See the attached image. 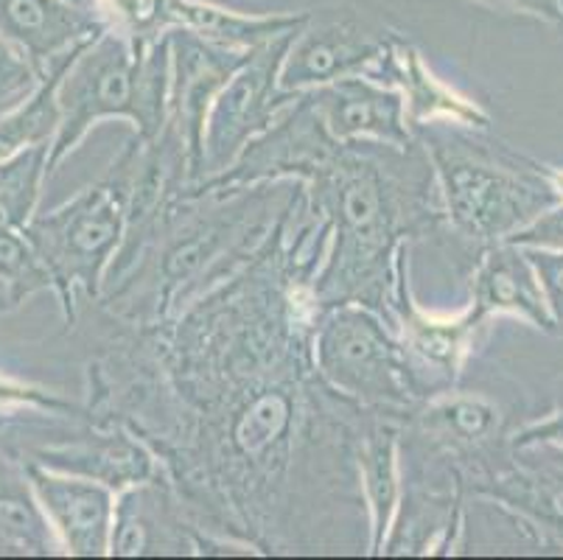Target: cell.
<instances>
[{
    "mask_svg": "<svg viewBox=\"0 0 563 560\" xmlns=\"http://www.w3.org/2000/svg\"><path fill=\"white\" fill-rule=\"evenodd\" d=\"M325 250L303 185L233 277L161 326L112 320L85 364L87 420L152 446L205 554H371L353 454L371 409L314 364Z\"/></svg>",
    "mask_w": 563,
    "mask_h": 560,
    "instance_id": "6da1fadb",
    "label": "cell"
},
{
    "mask_svg": "<svg viewBox=\"0 0 563 560\" xmlns=\"http://www.w3.org/2000/svg\"><path fill=\"white\" fill-rule=\"evenodd\" d=\"M306 185L329 224V250L311 281L317 306L362 303L393 322V289L404 250L449 235L432 161L418 141L345 143Z\"/></svg>",
    "mask_w": 563,
    "mask_h": 560,
    "instance_id": "7a4b0ae2",
    "label": "cell"
},
{
    "mask_svg": "<svg viewBox=\"0 0 563 560\" xmlns=\"http://www.w3.org/2000/svg\"><path fill=\"white\" fill-rule=\"evenodd\" d=\"M303 183L188 185L118 250L96 306L124 326H161L242 270Z\"/></svg>",
    "mask_w": 563,
    "mask_h": 560,
    "instance_id": "3957f363",
    "label": "cell"
},
{
    "mask_svg": "<svg viewBox=\"0 0 563 560\" xmlns=\"http://www.w3.org/2000/svg\"><path fill=\"white\" fill-rule=\"evenodd\" d=\"M488 132L452 123H429L412 132L432 161L449 235L468 250L471 259L539 219L561 191L536 163Z\"/></svg>",
    "mask_w": 563,
    "mask_h": 560,
    "instance_id": "277c9868",
    "label": "cell"
},
{
    "mask_svg": "<svg viewBox=\"0 0 563 560\" xmlns=\"http://www.w3.org/2000/svg\"><path fill=\"white\" fill-rule=\"evenodd\" d=\"M168 85L172 54L166 34L152 48L137 51L124 34L107 29L76 56L56 87L63 116L48 152V174L79 149L96 123L110 118L130 121L132 135L146 141L161 135L168 123Z\"/></svg>",
    "mask_w": 563,
    "mask_h": 560,
    "instance_id": "5b68a950",
    "label": "cell"
},
{
    "mask_svg": "<svg viewBox=\"0 0 563 560\" xmlns=\"http://www.w3.org/2000/svg\"><path fill=\"white\" fill-rule=\"evenodd\" d=\"M48 270L59 297L65 331L76 326V295L99 303L104 277L126 235V191L121 179L107 172L99 183L48 213H37L23 230Z\"/></svg>",
    "mask_w": 563,
    "mask_h": 560,
    "instance_id": "8992f818",
    "label": "cell"
},
{
    "mask_svg": "<svg viewBox=\"0 0 563 560\" xmlns=\"http://www.w3.org/2000/svg\"><path fill=\"white\" fill-rule=\"evenodd\" d=\"M317 373L334 393L384 415H404L423 400L396 328L376 308L340 303L314 326Z\"/></svg>",
    "mask_w": 563,
    "mask_h": 560,
    "instance_id": "52a82bcc",
    "label": "cell"
},
{
    "mask_svg": "<svg viewBox=\"0 0 563 560\" xmlns=\"http://www.w3.org/2000/svg\"><path fill=\"white\" fill-rule=\"evenodd\" d=\"M298 31H289L284 37H275L250 51L247 62L219 90L205 121L202 179L228 172L244 146L269 130L280 112L298 99V92L280 90V65Z\"/></svg>",
    "mask_w": 563,
    "mask_h": 560,
    "instance_id": "ba28073f",
    "label": "cell"
},
{
    "mask_svg": "<svg viewBox=\"0 0 563 560\" xmlns=\"http://www.w3.org/2000/svg\"><path fill=\"white\" fill-rule=\"evenodd\" d=\"M396 37V29L371 18L365 9H309V20L295 34L280 65V90L306 92L371 74Z\"/></svg>",
    "mask_w": 563,
    "mask_h": 560,
    "instance_id": "9c48e42d",
    "label": "cell"
},
{
    "mask_svg": "<svg viewBox=\"0 0 563 560\" xmlns=\"http://www.w3.org/2000/svg\"><path fill=\"white\" fill-rule=\"evenodd\" d=\"M401 435L460 469L465 491L510 451L508 415L499 400L457 387L423 398L401 415Z\"/></svg>",
    "mask_w": 563,
    "mask_h": 560,
    "instance_id": "30bf717a",
    "label": "cell"
},
{
    "mask_svg": "<svg viewBox=\"0 0 563 560\" xmlns=\"http://www.w3.org/2000/svg\"><path fill=\"white\" fill-rule=\"evenodd\" d=\"M409 253L412 246H407L398 261L390 317L415 370V378L421 384L423 398H429L434 393L457 387L465 367L474 359L479 339L488 331V320H483L471 303L460 308L457 315H443L423 306L412 289Z\"/></svg>",
    "mask_w": 563,
    "mask_h": 560,
    "instance_id": "8fae6325",
    "label": "cell"
},
{
    "mask_svg": "<svg viewBox=\"0 0 563 560\" xmlns=\"http://www.w3.org/2000/svg\"><path fill=\"white\" fill-rule=\"evenodd\" d=\"M18 457L51 471L87 476L115 493L166 471L161 457L135 431L118 424H90L87 418L56 420L43 443L20 449Z\"/></svg>",
    "mask_w": 563,
    "mask_h": 560,
    "instance_id": "7c38bea8",
    "label": "cell"
},
{
    "mask_svg": "<svg viewBox=\"0 0 563 560\" xmlns=\"http://www.w3.org/2000/svg\"><path fill=\"white\" fill-rule=\"evenodd\" d=\"M340 146H345V143H336L325 132L309 96L298 92V99L280 112L278 121L244 146V152L235 157L228 172L202 179L197 185L233 188V185L278 183V179L309 183L322 166H329Z\"/></svg>",
    "mask_w": 563,
    "mask_h": 560,
    "instance_id": "4fadbf2b",
    "label": "cell"
},
{
    "mask_svg": "<svg viewBox=\"0 0 563 560\" xmlns=\"http://www.w3.org/2000/svg\"><path fill=\"white\" fill-rule=\"evenodd\" d=\"M172 54V85H168V123L183 138L191 157V185L202 179L205 121L219 90L247 62L250 51L224 48L199 37L188 29L166 31Z\"/></svg>",
    "mask_w": 563,
    "mask_h": 560,
    "instance_id": "5bb4252c",
    "label": "cell"
},
{
    "mask_svg": "<svg viewBox=\"0 0 563 560\" xmlns=\"http://www.w3.org/2000/svg\"><path fill=\"white\" fill-rule=\"evenodd\" d=\"M205 547L208 538L199 532L166 471L115 493L112 558H194L205 554Z\"/></svg>",
    "mask_w": 563,
    "mask_h": 560,
    "instance_id": "9a60e30c",
    "label": "cell"
},
{
    "mask_svg": "<svg viewBox=\"0 0 563 560\" xmlns=\"http://www.w3.org/2000/svg\"><path fill=\"white\" fill-rule=\"evenodd\" d=\"M107 29L99 9L74 0H0V31L32 56L43 79L70 68Z\"/></svg>",
    "mask_w": 563,
    "mask_h": 560,
    "instance_id": "2e32d148",
    "label": "cell"
},
{
    "mask_svg": "<svg viewBox=\"0 0 563 560\" xmlns=\"http://www.w3.org/2000/svg\"><path fill=\"white\" fill-rule=\"evenodd\" d=\"M25 471L65 554L74 558L110 554L112 516H115L112 487L79 474L51 471L37 462H25Z\"/></svg>",
    "mask_w": 563,
    "mask_h": 560,
    "instance_id": "e0dca14e",
    "label": "cell"
},
{
    "mask_svg": "<svg viewBox=\"0 0 563 560\" xmlns=\"http://www.w3.org/2000/svg\"><path fill=\"white\" fill-rule=\"evenodd\" d=\"M317 118L336 143H393L415 141L412 127L398 90L373 76H351L334 85L306 90Z\"/></svg>",
    "mask_w": 563,
    "mask_h": 560,
    "instance_id": "ac0fdd59",
    "label": "cell"
},
{
    "mask_svg": "<svg viewBox=\"0 0 563 560\" xmlns=\"http://www.w3.org/2000/svg\"><path fill=\"white\" fill-rule=\"evenodd\" d=\"M382 85L398 90L407 110V121L412 132L418 127H429V123H452V127H465V130H490V116L485 107L477 101L454 90L443 79L434 76L427 59L401 31L387 48V54L378 59L376 68L371 74Z\"/></svg>",
    "mask_w": 563,
    "mask_h": 560,
    "instance_id": "d6986e66",
    "label": "cell"
},
{
    "mask_svg": "<svg viewBox=\"0 0 563 560\" xmlns=\"http://www.w3.org/2000/svg\"><path fill=\"white\" fill-rule=\"evenodd\" d=\"M468 303L483 320L514 315L539 331H555L544 289L525 246L496 241L471 259Z\"/></svg>",
    "mask_w": 563,
    "mask_h": 560,
    "instance_id": "ffe728a7",
    "label": "cell"
},
{
    "mask_svg": "<svg viewBox=\"0 0 563 560\" xmlns=\"http://www.w3.org/2000/svg\"><path fill=\"white\" fill-rule=\"evenodd\" d=\"M353 454L371 524V554H382L401 505V415H367Z\"/></svg>",
    "mask_w": 563,
    "mask_h": 560,
    "instance_id": "44dd1931",
    "label": "cell"
},
{
    "mask_svg": "<svg viewBox=\"0 0 563 560\" xmlns=\"http://www.w3.org/2000/svg\"><path fill=\"white\" fill-rule=\"evenodd\" d=\"M309 20V9L300 12L250 14L219 7L211 0H168L172 29H188L211 43L235 51H255L269 40L298 31Z\"/></svg>",
    "mask_w": 563,
    "mask_h": 560,
    "instance_id": "7402d4cb",
    "label": "cell"
},
{
    "mask_svg": "<svg viewBox=\"0 0 563 560\" xmlns=\"http://www.w3.org/2000/svg\"><path fill=\"white\" fill-rule=\"evenodd\" d=\"M0 552L65 554L37 502L25 462L0 443Z\"/></svg>",
    "mask_w": 563,
    "mask_h": 560,
    "instance_id": "603a6c76",
    "label": "cell"
},
{
    "mask_svg": "<svg viewBox=\"0 0 563 560\" xmlns=\"http://www.w3.org/2000/svg\"><path fill=\"white\" fill-rule=\"evenodd\" d=\"M68 70V68H65ZM65 70H54L37 85V90L20 105L0 112V161L32 146H51L59 130V99L56 87Z\"/></svg>",
    "mask_w": 563,
    "mask_h": 560,
    "instance_id": "cb8c5ba5",
    "label": "cell"
},
{
    "mask_svg": "<svg viewBox=\"0 0 563 560\" xmlns=\"http://www.w3.org/2000/svg\"><path fill=\"white\" fill-rule=\"evenodd\" d=\"M51 146H32L0 161V228L25 230L37 216Z\"/></svg>",
    "mask_w": 563,
    "mask_h": 560,
    "instance_id": "d4e9b609",
    "label": "cell"
},
{
    "mask_svg": "<svg viewBox=\"0 0 563 560\" xmlns=\"http://www.w3.org/2000/svg\"><path fill=\"white\" fill-rule=\"evenodd\" d=\"M45 289L54 286L32 241L25 239L23 230L0 228V295L12 303V308H20Z\"/></svg>",
    "mask_w": 563,
    "mask_h": 560,
    "instance_id": "484cf974",
    "label": "cell"
},
{
    "mask_svg": "<svg viewBox=\"0 0 563 560\" xmlns=\"http://www.w3.org/2000/svg\"><path fill=\"white\" fill-rule=\"evenodd\" d=\"M20 418L29 420H54V418H87L85 400H70L56 389L40 387L32 382H18L12 376L0 373V429L3 420L9 426L18 424Z\"/></svg>",
    "mask_w": 563,
    "mask_h": 560,
    "instance_id": "4316f807",
    "label": "cell"
},
{
    "mask_svg": "<svg viewBox=\"0 0 563 560\" xmlns=\"http://www.w3.org/2000/svg\"><path fill=\"white\" fill-rule=\"evenodd\" d=\"M96 9L112 31L124 34L137 51H146L163 40L168 23V0H96Z\"/></svg>",
    "mask_w": 563,
    "mask_h": 560,
    "instance_id": "83f0119b",
    "label": "cell"
},
{
    "mask_svg": "<svg viewBox=\"0 0 563 560\" xmlns=\"http://www.w3.org/2000/svg\"><path fill=\"white\" fill-rule=\"evenodd\" d=\"M43 81L32 56L0 31V112L29 99Z\"/></svg>",
    "mask_w": 563,
    "mask_h": 560,
    "instance_id": "f1b7e54d",
    "label": "cell"
},
{
    "mask_svg": "<svg viewBox=\"0 0 563 560\" xmlns=\"http://www.w3.org/2000/svg\"><path fill=\"white\" fill-rule=\"evenodd\" d=\"M527 255H530L532 266H536V275H539L541 289H544L552 320H555L558 328H563V253H555V250H527Z\"/></svg>",
    "mask_w": 563,
    "mask_h": 560,
    "instance_id": "f546056e",
    "label": "cell"
},
{
    "mask_svg": "<svg viewBox=\"0 0 563 560\" xmlns=\"http://www.w3.org/2000/svg\"><path fill=\"white\" fill-rule=\"evenodd\" d=\"M510 244L525 246V250H555L563 253V205H552L550 210L532 219L527 228H521L519 233L510 235Z\"/></svg>",
    "mask_w": 563,
    "mask_h": 560,
    "instance_id": "4dcf8cb0",
    "label": "cell"
},
{
    "mask_svg": "<svg viewBox=\"0 0 563 560\" xmlns=\"http://www.w3.org/2000/svg\"><path fill=\"white\" fill-rule=\"evenodd\" d=\"M468 3L494 9V12L525 14V18L544 20V23H561L563 20L561 0H468Z\"/></svg>",
    "mask_w": 563,
    "mask_h": 560,
    "instance_id": "1f68e13d",
    "label": "cell"
},
{
    "mask_svg": "<svg viewBox=\"0 0 563 560\" xmlns=\"http://www.w3.org/2000/svg\"><path fill=\"white\" fill-rule=\"evenodd\" d=\"M9 311H14V308H12V303H9L7 297L0 295V315H9Z\"/></svg>",
    "mask_w": 563,
    "mask_h": 560,
    "instance_id": "d6a6232c",
    "label": "cell"
},
{
    "mask_svg": "<svg viewBox=\"0 0 563 560\" xmlns=\"http://www.w3.org/2000/svg\"><path fill=\"white\" fill-rule=\"evenodd\" d=\"M74 3H85V7H96V0H74Z\"/></svg>",
    "mask_w": 563,
    "mask_h": 560,
    "instance_id": "836d02e7",
    "label": "cell"
},
{
    "mask_svg": "<svg viewBox=\"0 0 563 560\" xmlns=\"http://www.w3.org/2000/svg\"><path fill=\"white\" fill-rule=\"evenodd\" d=\"M561 3H563V0H561Z\"/></svg>",
    "mask_w": 563,
    "mask_h": 560,
    "instance_id": "e575fe53",
    "label": "cell"
}]
</instances>
